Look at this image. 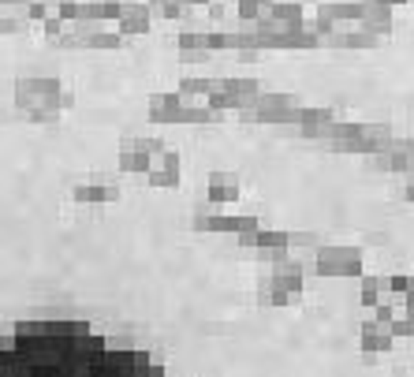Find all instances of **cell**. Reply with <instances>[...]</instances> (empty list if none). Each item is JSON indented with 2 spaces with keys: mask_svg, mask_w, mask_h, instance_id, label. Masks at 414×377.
I'll list each match as a JSON object with an SVG mask.
<instances>
[{
  "mask_svg": "<svg viewBox=\"0 0 414 377\" xmlns=\"http://www.w3.org/2000/svg\"><path fill=\"white\" fill-rule=\"evenodd\" d=\"M120 23H123V31L142 34V31H146V23H150V12L135 4V8H127V12H120Z\"/></svg>",
  "mask_w": 414,
  "mask_h": 377,
  "instance_id": "obj_2",
  "label": "cell"
},
{
  "mask_svg": "<svg viewBox=\"0 0 414 377\" xmlns=\"http://www.w3.org/2000/svg\"><path fill=\"white\" fill-rule=\"evenodd\" d=\"M258 4L261 0H239V12L243 15H258Z\"/></svg>",
  "mask_w": 414,
  "mask_h": 377,
  "instance_id": "obj_3",
  "label": "cell"
},
{
  "mask_svg": "<svg viewBox=\"0 0 414 377\" xmlns=\"http://www.w3.org/2000/svg\"><path fill=\"white\" fill-rule=\"evenodd\" d=\"M0 377H169L146 351L83 321H26L0 336Z\"/></svg>",
  "mask_w": 414,
  "mask_h": 377,
  "instance_id": "obj_1",
  "label": "cell"
}]
</instances>
